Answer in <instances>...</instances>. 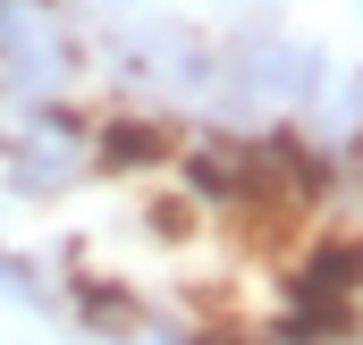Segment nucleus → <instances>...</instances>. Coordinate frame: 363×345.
Masks as SVG:
<instances>
[{"label": "nucleus", "mask_w": 363, "mask_h": 345, "mask_svg": "<svg viewBox=\"0 0 363 345\" xmlns=\"http://www.w3.org/2000/svg\"><path fill=\"white\" fill-rule=\"evenodd\" d=\"M211 85L245 93L254 110H321L330 59H321L313 42H287V34H254V42H237L228 59H211Z\"/></svg>", "instance_id": "nucleus-1"}, {"label": "nucleus", "mask_w": 363, "mask_h": 345, "mask_svg": "<svg viewBox=\"0 0 363 345\" xmlns=\"http://www.w3.org/2000/svg\"><path fill=\"white\" fill-rule=\"evenodd\" d=\"M0 169H9L17 194H60V185H77V169H85V127H77L68 110H34V118L9 135Z\"/></svg>", "instance_id": "nucleus-2"}]
</instances>
